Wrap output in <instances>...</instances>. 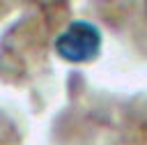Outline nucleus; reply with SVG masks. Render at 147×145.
<instances>
[{"label":"nucleus","instance_id":"obj_1","mask_svg":"<svg viewBox=\"0 0 147 145\" xmlns=\"http://www.w3.org/2000/svg\"><path fill=\"white\" fill-rule=\"evenodd\" d=\"M55 53L69 64L92 62L101 53V30L90 21H74L57 35Z\"/></svg>","mask_w":147,"mask_h":145}]
</instances>
